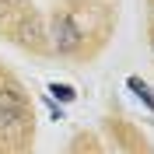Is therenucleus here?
Masks as SVG:
<instances>
[{
	"label": "nucleus",
	"mask_w": 154,
	"mask_h": 154,
	"mask_svg": "<svg viewBox=\"0 0 154 154\" xmlns=\"http://www.w3.org/2000/svg\"><path fill=\"white\" fill-rule=\"evenodd\" d=\"M21 126H25V102H21L14 91L0 88V130L18 133Z\"/></svg>",
	"instance_id": "nucleus-1"
},
{
	"label": "nucleus",
	"mask_w": 154,
	"mask_h": 154,
	"mask_svg": "<svg viewBox=\"0 0 154 154\" xmlns=\"http://www.w3.org/2000/svg\"><path fill=\"white\" fill-rule=\"evenodd\" d=\"M53 46H56L60 53H74V49L81 46V32H77V25H74L70 14H63V18L53 21Z\"/></svg>",
	"instance_id": "nucleus-2"
},
{
	"label": "nucleus",
	"mask_w": 154,
	"mask_h": 154,
	"mask_svg": "<svg viewBox=\"0 0 154 154\" xmlns=\"http://www.w3.org/2000/svg\"><path fill=\"white\" fill-rule=\"evenodd\" d=\"M126 88H130V91L140 98V105H144L147 112H154V88L147 84L144 77H126Z\"/></svg>",
	"instance_id": "nucleus-3"
},
{
	"label": "nucleus",
	"mask_w": 154,
	"mask_h": 154,
	"mask_svg": "<svg viewBox=\"0 0 154 154\" xmlns=\"http://www.w3.org/2000/svg\"><path fill=\"white\" fill-rule=\"evenodd\" d=\"M46 95L56 102V105H70L77 98V91H74V84H60V81H53V84L46 88Z\"/></svg>",
	"instance_id": "nucleus-4"
},
{
	"label": "nucleus",
	"mask_w": 154,
	"mask_h": 154,
	"mask_svg": "<svg viewBox=\"0 0 154 154\" xmlns=\"http://www.w3.org/2000/svg\"><path fill=\"white\" fill-rule=\"evenodd\" d=\"M42 102H46V109H49V116H53V119H56V123H63V119H67V112H63V105H56V102H53V98H49V95H42Z\"/></svg>",
	"instance_id": "nucleus-5"
},
{
	"label": "nucleus",
	"mask_w": 154,
	"mask_h": 154,
	"mask_svg": "<svg viewBox=\"0 0 154 154\" xmlns=\"http://www.w3.org/2000/svg\"><path fill=\"white\" fill-rule=\"evenodd\" d=\"M0 11H4V0H0Z\"/></svg>",
	"instance_id": "nucleus-6"
}]
</instances>
